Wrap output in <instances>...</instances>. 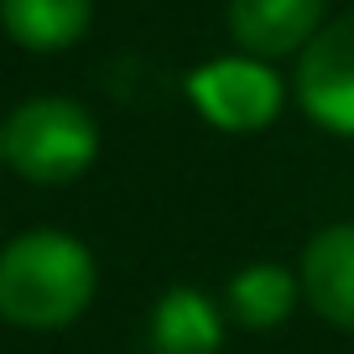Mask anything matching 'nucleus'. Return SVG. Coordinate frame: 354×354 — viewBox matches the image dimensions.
<instances>
[{
	"label": "nucleus",
	"mask_w": 354,
	"mask_h": 354,
	"mask_svg": "<svg viewBox=\"0 0 354 354\" xmlns=\"http://www.w3.org/2000/svg\"><path fill=\"white\" fill-rule=\"evenodd\" d=\"M94 297V255L63 230H32L0 255V318L16 328H63Z\"/></svg>",
	"instance_id": "f257e3e1"
},
{
	"label": "nucleus",
	"mask_w": 354,
	"mask_h": 354,
	"mask_svg": "<svg viewBox=\"0 0 354 354\" xmlns=\"http://www.w3.org/2000/svg\"><path fill=\"white\" fill-rule=\"evenodd\" d=\"M6 162L32 183H73L100 156V131L73 100H26L0 131Z\"/></svg>",
	"instance_id": "f03ea898"
},
{
	"label": "nucleus",
	"mask_w": 354,
	"mask_h": 354,
	"mask_svg": "<svg viewBox=\"0 0 354 354\" xmlns=\"http://www.w3.org/2000/svg\"><path fill=\"white\" fill-rule=\"evenodd\" d=\"M188 100L219 131H266L281 110V78L255 57H214L188 73Z\"/></svg>",
	"instance_id": "7ed1b4c3"
},
{
	"label": "nucleus",
	"mask_w": 354,
	"mask_h": 354,
	"mask_svg": "<svg viewBox=\"0 0 354 354\" xmlns=\"http://www.w3.org/2000/svg\"><path fill=\"white\" fill-rule=\"evenodd\" d=\"M297 100L323 131L354 136V16L323 26L297 63Z\"/></svg>",
	"instance_id": "20e7f679"
},
{
	"label": "nucleus",
	"mask_w": 354,
	"mask_h": 354,
	"mask_svg": "<svg viewBox=\"0 0 354 354\" xmlns=\"http://www.w3.org/2000/svg\"><path fill=\"white\" fill-rule=\"evenodd\" d=\"M323 0H230V37L255 57H287L318 37Z\"/></svg>",
	"instance_id": "39448f33"
},
{
	"label": "nucleus",
	"mask_w": 354,
	"mask_h": 354,
	"mask_svg": "<svg viewBox=\"0 0 354 354\" xmlns=\"http://www.w3.org/2000/svg\"><path fill=\"white\" fill-rule=\"evenodd\" d=\"M302 292L318 318L354 333V224H333L313 234L302 255Z\"/></svg>",
	"instance_id": "423d86ee"
},
{
	"label": "nucleus",
	"mask_w": 354,
	"mask_h": 354,
	"mask_svg": "<svg viewBox=\"0 0 354 354\" xmlns=\"http://www.w3.org/2000/svg\"><path fill=\"white\" fill-rule=\"evenodd\" d=\"M224 323L203 292L172 287L151 308V354H219Z\"/></svg>",
	"instance_id": "0eeeda50"
},
{
	"label": "nucleus",
	"mask_w": 354,
	"mask_h": 354,
	"mask_svg": "<svg viewBox=\"0 0 354 354\" xmlns=\"http://www.w3.org/2000/svg\"><path fill=\"white\" fill-rule=\"evenodd\" d=\"M88 0H0V21L32 53H63L88 32Z\"/></svg>",
	"instance_id": "6e6552de"
},
{
	"label": "nucleus",
	"mask_w": 354,
	"mask_h": 354,
	"mask_svg": "<svg viewBox=\"0 0 354 354\" xmlns=\"http://www.w3.org/2000/svg\"><path fill=\"white\" fill-rule=\"evenodd\" d=\"M297 302V281L287 266H245L240 277L230 281V313L245 328H277Z\"/></svg>",
	"instance_id": "1a4fd4ad"
},
{
	"label": "nucleus",
	"mask_w": 354,
	"mask_h": 354,
	"mask_svg": "<svg viewBox=\"0 0 354 354\" xmlns=\"http://www.w3.org/2000/svg\"><path fill=\"white\" fill-rule=\"evenodd\" d=\"M0 162H6V141H0Z\"/></svg>",
	"instance_id": "9d476101"
}]
</instances>
